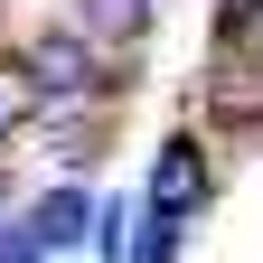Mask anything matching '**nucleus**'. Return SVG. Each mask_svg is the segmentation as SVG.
I'll return each mask as SVG.
<instances>
[{
    "label": "nucleus",
    "mask_w": 263,
    "mask_h": 263,
    "mask_svg": "<svg viewBox=\"0 0 263 263\" xmlns=\"http://www.w3.org/2000/svg\"><path fill=\"white\" fill-rule=\"evenodd\" d=\"M226 10H235V19H254V28H263V0H226Z\"/></svg>",
    "instance_id": "obj_9"
},
{
    "label": "nucleus",
    "mask_w": 263,
    "mask_h": 263,
    "mask_svg": "<svg viewBox=\"0 0 263 263\" xmlns=\"http://www.w3.org/2000/svg\"><path fill=\"white\" fill-rule=\"evenodd\" d=\"M28 132H38V85H28L19 47H0V160H10Z\"/></svg>",
    "instance_id": "obj_4"
},
{
    "label": "nucleus",
    "mask_w": 263,
    "mask_h": 263,
    "mask_svg": "<svg viewBox=\"0 0 263 263\" xmlns=\"http://www.w3.org/2000/svg\"><path fill=\"white\" fill-rule=\"evenodd\" d=\"M179 254H188V226L141 216V235H132V263H179Z\"/></svg>",
    "instance_id": "obj_6"
},
{
    "label": "nucleus",
    "mask_w": 263,
    "mask_h": 263,
    "mask_svg": "<svg viewBox=\"0 0 263 263\" xmlns=\"http://www.w3.org/2000/svg\"><path fill=\"white\" fill-rule=\"evenodd\" d=\"M66 19L94 38V57H151L160 38V0H66Z\"/></svg>",
    "instance_id": "obj_3"
},
{
    "label": "nucleus",
    "mask_w": 263,
    "mask_h": 263,
    "mask_svg": "<svg viewBox=\"0 0 263 263\" xmlns=\"http://www.w3.org/2000/svg\"><path fill=\"white\" fill-rule=\"evenodd\" d=\"M0 263H47V254H38V235H28V226H19V207L0 216Z\"/></svg>",
    "instance_id": "obj_7"
},
{
    "label": "nucleus",
    "mask_w": 263,
    "mask_h": 263,
    "mask_svg": "<svg viewBox=\"0 0 263 263\" xmlns=\"http://www.w3.org/2000/svg\"><path fill=\"white\" fill-rule=\"evenodd\" d=\"M10 207H19V170L0 160V216H10Z\"/></svg>",
    "instance_id": "obj_8"
},
{
    "label": "nucleus",
    "mask_w": 263,
    "mask_h": 263,
    "mask_svg": "<svg viewBox=\"0 0 263 263\" xmlns=\"http://www.w3.org/2000/svg\"><path fill=\"white\" fill-rule=\"evenodd\" d=\"M216 207V151L197 122H170L151 151V179H141V216H170V226H197Z\"/></svg>",
    "instance_id": "obj_1"
},
{
    "label": "nucleus",
    "mask_w": 263,
    "mask_h": 263,
    "mask_svg": "<svg viewBox=\"0 0 263 263\" xmlns=\"http://www.w3.org/2000/svg\"><path fill=\"white\" fill-rule=\"evenodd\" d=\"M132 235H141V197H104L94 207V263H132Z\"/></svg>",
    "instance_id": "obj_5"
},
{
    "label": "nucleus",
    "mask_w": 263,
    "mask_h": 263,
    "mask_svg": "<svg viewBox=\"0 0 263 263\" xmlns=\"http://www.w3.org/2000/svg\"><path fill=\"white\" fill-rule=\"evenodd\" d=\"M94 207H104V197H94V179H38V188H28L19 197V226H28V235H38V254L57 263V254H85L94 245Z\"/></svg>",
    "instance_id": "obj_2"
}]
</instances>
